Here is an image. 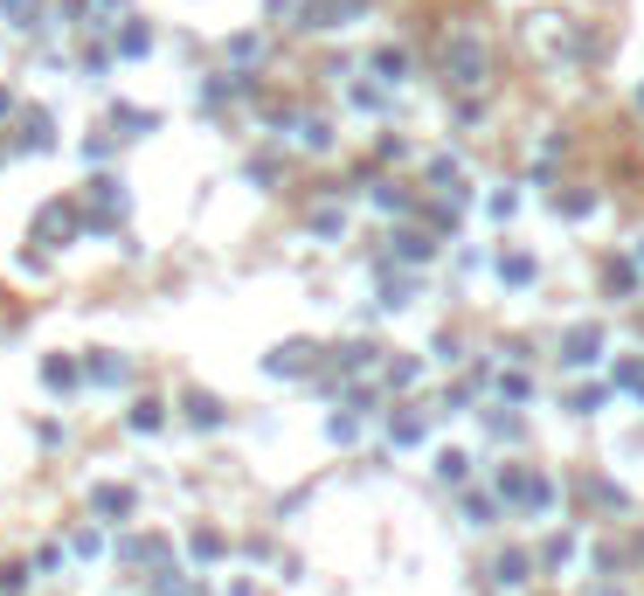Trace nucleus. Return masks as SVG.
Masks as SVG:
<instances>
[{
    "instance_id": "nucleus-1",
    "label": "nucleus",
    "mask_w": 644,
    "mask_h": 596,
    "mask_svg": "<svg viewBox=\"0 0 644 596\" xmlns=\"http://www.w3.org/2000/svg\"><path fill=\"white\" fill-rule=\"evenodd\" d=\"M499 493L513 506H527V514H547L554 506V479L547 471H499Z\"/></svg>"
},
{
    "instance_id": "nucleus-2",
    "label": "nucleus",
    "mask_w": 644,
    "mask_h": 596,
    "mask_svg": "<svg viewBox=\"0 0 644 596\" xmlns=\"http://www.w3.org/2000/svg\"><path fill=\"white\" fill-rule=\"evenodd\" d=\"M443 70H451V83H485V42L478 35H451V49H443Z\"/></svg>"
},
{
    "instance_id": "nucleus-3",
    "label": "nucleus",
    "mask_w": 644,
    "mask_h": 596,
    "mask_svg": "<svg viewBox=\"0 0 644 596\" xmlns=\"http://www.w3.org/2000/svg\"><path fill=\"white\" fill-rule=\"evenodd\" d=\"M596 354H603V333L589 326V333H568V354H562V361H568V367H582V361H596Z\"/></svg>"
},
{
    "instance_id": "nucleus-4",
    "label": "nucleus",
    "mask_w": 644,
    "mask_h": 596,
    "mask_svg": "<svg viewBox=\"0 0 644 596\" xmlns=\"http://www.w3.org/2000/svg\"><path fill=\"white\" fill-rule=\"evenodd\" d=\"M90 506H98V514H132V493H125V486H98Z\"/></svg>"
},
{
    "instance_id": "nucleus-5",
    "label": "nucleus",
    "mask_w": 644,
    "mask_h": 596,
    "mask_svg": "<svg viewBox=\"0 0 644 596\" xmlns=\"http://www.w3.org/2000/svg\"><path fill=\"white\" fill-rule=\"evenodd\" d=\"M464 520H471V527H492V520H499V499H492V493H471V499H464Z\"/></svg>"
},
{
    "instance_id": "nucleus-6",
    "label": "nucleus",
    "mask_w": 644,
    "mask_h": 596,
    "mask_svg": "<svg viewBox=\"0 0 644 596\" xmlns=\"http://www.w3.org/2000/svg\"><path fill=\"white\" fill-rule=\"evenodd\" d=\"M187 416H194V423H208V430H215V423H222V402H215V395H187Z\"/></svg>"
},
{
    "instance_id": "nucleus-7",
    "label": "nucleus",
    "mask_w": 644,
    "mask_h": 596,
    "mask_svg": "<svg viewBox=\"0 0 644 596\" xmlns=\"http://www.w3.org/2000/svg\"><path fill=\"white\" fill-rule=\"evenodd\" d=\"M42 236L63 243V236H70V208H42Z\"/></svg>"
},
{
    "instance_id": "nucleus-8",
    "label": "nucleus",
    "mask_w": 644,
    "mask_h": 596,
    "mask_svg": "<svg viewBox=\"0 0 644 596\" xmlns=\"http://www.w3.org/2000/svg\"><path fill=\"white\" fill-rule=\"evenodd\" d=\"M125 375H132V367L118 361V354H104V361H90V382H125Z\"/></svg>"
},
{
    "instance_id": "nucleus-9",
    "label": "nucleus",
    "mask_w": 644,
    "mask_h": 596,
    "mask_svg": "<svg viewBox=\"0 0 644 596\" xmlns=\"http://www.w3.org/2000/svg\"><path fill=\"white\" fill-rule=\"evenodd\" d=\"M437 471L451 479V486H458V479H471V458H464V451H443V458H437Z\"/></svg>"
},
{
    "instance_id": "nucleus-10",
    "label": "nucleus",
    "mask_w": 644,
    "mask_h": 596,
    "mask_svg": "<svg viewBox=\"0 0 644 596\" xmlns=\"http://www.w3.org/2000/svg\"><path fill=\"white\" fill-rule=\"evenodd\" d=\"M423 430H430V416H395V444H416Z\"/></svg>"
},
{
    "instance_id": "nucleus-11",
    "label": "nucleus",
    "mask_w": 644,
    "mask_h": 596,
    "mask_svg": "<svg viewBox=\"0 0 644 596\" xmlns=\"http://www.w3.org/2000/svg\"><path fill=\"white\" fill-rule=\"evenodd\" d=\"M499 583H506V590H513V583H527V555H506V562H499Z\"/></svg>"
},
{
    "instance_id": "nucleus-12",
    "label": "nucleus",
    "mask_w": 644,
    "mask_h": 596,
    "mask_svg": "<svg viewBox=\"0 0 644 596\" xmlns=\"http://www.w3.org/2000/svg\"><path fill=\"white\" fill-rule=\"evenodd\" d=\"M534 278V257H506V285H527Z\"/></svg>"
},
{
    "instance_id": "nucleus-13",
    "label": "nucleus",
    "mask_w": 644,
    "mask_h": 596,
    "mask_svg": "<svg viewBox=\"0 0 644 596\" xmlns=\"http://www.w3.org/2000/svg\"><path fill=\"white\" fill-rule=\"evenodd\" d=\"M132 430H159V402H139V410H132Z\"/></svg>"
}]
</instances>
